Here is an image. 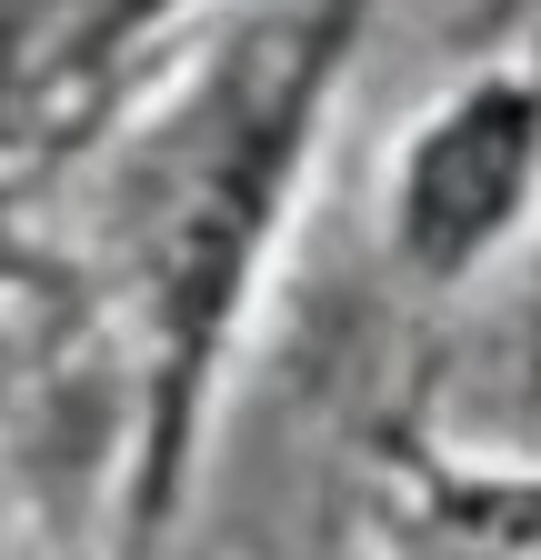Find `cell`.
Returning a JSON list of instances; mask_svg holds the SVG:
<instances>
[{
  "label": "cell",
  "mask_w": 541,
  "mask_h": 560,
  "mask_svg": "<svg viewBox=\"0 0 541 560\" xmlns=\"http://www.w3.org/2000/svg\"><path fill=\"white\" fill-rule=\"evenodd\" d=\"M431 540L451 560H541V480H431Z\"/></svg>",
  "instance_id": "obj_3"
},
{
  "label": "cell",
  "mask_w": 541,
  "mask_h": 560,
  "mask_svg": "<svg viewBox=\"0 0 541 560\" xmlns=\"http://www.w3.org/2000/svg\"><path fill=\"white\" fill-rule=\"evenodd\" d=\"M342 50V21H301L251 40L231 70H211L171 130L151 140V161L130 171L120 200V280L141 311V361H151V490L181 460V420L200 400V371L231 330V301L261 260V231L281 221V180L311 140L321 70Z\"/></svg>",
  "instance_id": "obj_1"
},
{
  "label": "cell",
  "mask_w": 541,
  "mask_h": 560,
  "mask_svg": "<svg viewBox=\"0 0 541 560\" xmlns=\"http://www.w3.org/2000/svg\"><path fill=\"white\" fill-rule=\"evenodd\" d=\"M11 270H31V260H21V231H11V190H0V280Z\"/></svg>",
  "instance_id": "obj_4"
},
{
  "label": "cell",
  "mask_w": 541,
  "mask_h": 560,
  "mask_svg": "<svg viewBox=\"0 0 541 560\" xmlns=\"http://www.w3.org/2000/svg\"><path fill=\"white\" fill-rule=\"evenodd\" d=\"M521 151H531V101L492 91V101L451 110L412 161V250H431V260L482 250V231L521 190Z\"/></svg>",
  "instance_id": "obj_2"
}]
</instances>
